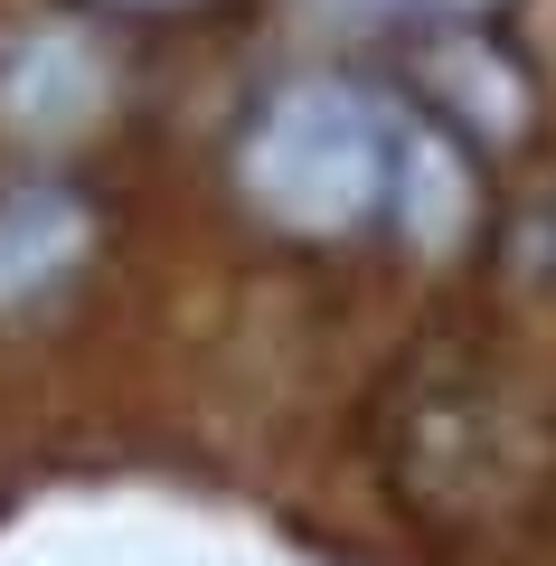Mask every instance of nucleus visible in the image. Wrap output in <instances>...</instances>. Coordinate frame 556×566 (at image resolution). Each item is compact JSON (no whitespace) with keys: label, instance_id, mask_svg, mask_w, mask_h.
Here are the masks:
<instances>
[{"label":"nucleus","instance_id":"nucleus-4","mask_svg":"<svg viewBox=\"0 0 556 566\" xmlns=\"http://www.w3.org/2000/svg\"><path fill=\"white\" fill-rule=\"evenodd\" d=\"M387 218H397L406 245H424V255L462 245V227H472V161H462L434 123H397V151H387Z\"/></svg>","mask_w":556,"mask_h":566},{"label":"nucleus","instance_id":"nucleus-5","mask_svg":"<svg viewBox=\"0 0 556 566\" xmlns=\"http://www.w3.org/2000/svg\"><path fill=\"white\" fill-rule=\"evenodd\" d=\"M349 10H378V20H472L491 0H349Z\"/></svg>","mask_w":556,"mask_h":566},{"label":"nucleus","instance_id":"nucleus-6","mask_svg":"<svg viewBox=\"0 0 556 566\" xmlns=\"http://www.w3.org/2000/svg\"><path fill=\"white\" fill-rule=\"evenodd\" d=\"M123 10H189V0H123Z\"/></svg>","mask_w":556,"mask_h":566},{"label":"nucleus","instance_id":"nucleus-2","mask_svg":"<svg viewBox=\"0 0 556 566\" xmlns=\"http://www.w3.org/2000/svg\"><path fill=\"white\" fill-rule=\"evenodd\" d=\"M85 255H95V208L76 189H10L0 199V312L66 293V274H85Z\"/></svg>","mask_w":556,"mask_h":566},{"label":"nucleus","instance_id":"nucleus-3","mask_svg":"<svg viewBox=\"0 0 556 566\" xmlns=\"http://www.w3.org/2000/svg\"><path fill=\"white\" fill-rule=\"evenodd\" d=\"M104 95H114V66L76 29H29L0 66V114L20 133H76V123L104 114Z\"/></svg>","mask_w":556,"mask_h":566},{"label":"nucleus","instance_id":"nucleus-1","mask_svg":"<svg viewBox=\"0 0 556 566\" xmlns=\"http://www.w3.org/2000/svg\"><path fill=\"white\" fill-rule=\"evenodd\" d=\"M387 151H397V123L368 104V85L293 76L255 114V133H245V151H237V180L274 227L339 237V227H358V218L387 208Z\"/></svg>","mask_w":556,"mask_h":566}]
</instances>
